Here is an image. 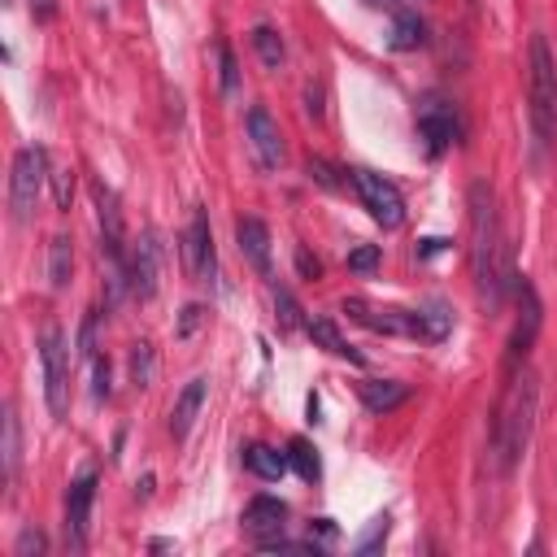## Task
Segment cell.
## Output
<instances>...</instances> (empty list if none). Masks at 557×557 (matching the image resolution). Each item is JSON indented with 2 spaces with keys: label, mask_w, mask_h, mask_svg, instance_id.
I'll return each mask as SVG.
<instances>
[{
  "label": "cell",
  "mask_w": 557,
  "mask_h": 557,
  "mask_svg": "<svg viewBox=\"0 0 557 557\" xmlns=\"http://www.w3.org/2000/svg\"><path fill=\"white\" fill-rule=\"evenodd\" d=\"M48 152L39 144H26L13 152V170H9V209H13V222H30L39 196H44V183H48Z\"/></svg>",
  "instance_id": "obj_5"
},
{
  "label": "cell",
  "mask_w": 557,
  "mask_h": 557,
  "mask_svg": "<svg viewBox=\"0 0 557 557\" xmlns=\"http://www.w3.org/2000/svg\"><path fill=\"white\" fill-rule=\"evenodd\" d=\"M309 531H318V535H322V544H331V540H335V522H331V518H313V522H309Z\"/></svg>",
  "instance_id": "obj_39"
},
{
  "label": "cell",
  "mask_w": 557,
  "mask_h": 557,
  "mask_svg": "<svg viewBox=\"0 0 557 557\" xmlns=\"http://www.w3.org/2000/svg\"><path fill=\"white\" fill-rule=\"evenodd\" d=\"M44 548H48L44 531H35V527H22V535H17V544H13V553H17V557H30V553H44Z\"/></svg>",
  "instance_id": "obj_34"
},
{
  "label": "cell",
  "mask_w": 557,
  "mask_h": 557,
  "mask_svg": "<svg viewBox=\"0 0 557 557\" xmlns=\"http://www.w3.org/2000/svg\"><path fill=\"white\" fill-rule=\"evenodd\" d=\"M305 170H309V178H318L322 187H344L348 178H335V165L331 161H322V157H309L305 161Z\"/></svg>",
  "instance_id": "obj_31"
},
{
  "label": "cell",
  "mask_w": 557,
  "mask_h": 557,
  "mask_svg": "<svg viewBox=\"0 0 557 557\" xmlns=\"http://www.w3.org/2000/svg\"><path fill=\"white\" fill-rule=\"evenodd\" d=\"M409 400V387L400 383V379H366L361 383V405L370 409V413H392L396 405H405Z\"/></svg>",
  "instance_id": "obj_19"
},
{
  "label": "cell",
  "mask_w": 557,
  "mask_h": 557,
  "mask_svg": "<svg viewBox=\"0 0 557 557\" xmlns=\"http://www.w3.org/2000/svg\"><path fill=\"white\" fill-rule=\"evenodd\" d=\"M287 466L305 479V483H318L322 479V461H318V448L305 440V435H296V440H287Z\"/></svg>",
  "instance_id": "obj_23"
},
{
  "label": "cell",
  "mask_w": 557,
  "mask_h": 557,
  "mask_svg": "<svg viewBox=\"0 0 557 557\" xmlns=\"http://www.w3.org/2000/svg\"><path fill=\"white\" fill-rule=\"evenodd\" d=\"M152 379H157V352L148 339H139V344H131V383L152 387Z\"/></svg>",
  "instance_id": "obj_26"
},
{
  "label": "cell",
  "mask_w": 557,
  "mask_h": 557,
  "mask_svg": "<svg viewBox=\"0 0 557 557\" xmlns=\"http://www.w3.org/2000/svg\"><path fill=\"white\" fill-rule=\"evenodd\" d=\"M91 200H96V222H100V248L104 257L113 261V283L126 278V218H122V205H117V191L96 183L91 187Z\"/></svg>",
  "instance_id": "obj_8"
},
{
  "label": "cell",
  "mask_w": 557,
  "mask_h": 557,
  "mask_svg": "<svg viewBox=\"0 0 557 557\" xmlns=\"http://www.w3.org/2000/svg\"><path fill=\"white\" fill-rule=\"evenodd\" d=\"M387 531H392V518L387 513H379V518H370V527H366V535L361 540H352V553H379L383 548V540H387Z\"/></svg>",
  "instance_id": "obj_27"
},
{
  "label": "cell",
  "mask_w": 557,
  "mask_h": 557,
  "mask_svg": "<svg viewBox=\"0 0 557 557\" xmlns=\"http://www.w3.org/2000/svg\"><path fill=\"white\" fill-rule=\"evenodd\" d=\"M235 244H239V252L274 283V270H270V226H265L261 218H239V222H235Z\"/></svg>",
  "instance_id": "obj_15"
},
{
  "label": "cell",
  "mask_w": 557,
  "mask_h": 557,
  "mask_svg": "<svg viewBox=\"0 0 557 557\" xmlns=\"http://www.w3.org/2000/svg\"><path fill=\"white\" fill-rule=\"evenodd\" d=\"M513 296H518V322H513V335H509V348H505V374H518L535 335H540V322H544V305L531 287L527 274H513Z\"/></svg>",
  "instance_id": "obj_7"
},
{
  "label": "cell",
  "mask_w": 557,
  "mask_h": 557,
  "mask_svg": "<svg viewBox=\"0 0 557 557\" xmlns=\"http://www.w3.org/2000/svg\"><path fill=\"white\" fill-rule=\"evenodd\" d=\"M305 113H309V117H322V87H318V83L305 87Z\"/></svg>",
  "instance_id": "obj_36"
},
{
  "label": "cell",
  "mask_w": 557,
  "mask_h": 557,
  "mask_svg": "<svg viewBox=\"0 0 557 557\" xmlns=\"http://www.w3.org/2000/svg\"><path fill=\"white\" fill-rule=\"evenodd\" d=\"M218 83H222V96H235V83H239V65H235V52L231 44H218Z\"/></svg>",
  "instance_id": "obj_28"
},
{
  "label": "cell",
  "mask_w": 557,
  "mask_h": 557,
  "mask_svg": "<svg viewBox=\"0 0 557 557\" xmlns=\"http://www.w3.org/2000/svg\"><path fill=\"white\" fill-rule=\"evenodd\" d=\"M527 117H531V161L540 165L553 148V135H557V65H553V52L544 44V35H531V48H527Z\"/></svg>",
  "instance_id": "obj_2"
},
{
  "label": "cell",
  "mask_w": 557,
  "mask_h": 557,
  "mask_svg": "<svg viewBox=\"0 0 557 557\" xmlns=\"http://www.w3.org/2000/svg\"><path fill=\"white\" fill-rule=\"evenodd\" d=\"M248 144H252L261 170H278L283 165V131H278V122L270 117L265 104L248 109Z\"/></svg>",
  "instance_id": "obj_13"
},
{
  "label": "cell",
  "mask_w": 557,
  "mask_h": 557,
  "mask_svg": "<svg viewBox=\"0 0 557 557\" xmlns=\"http://www.w3.org/2000/svg\"><path fill=\"white\" fill-rule=\"evenodd\" d=\"M252 48H257V57H261L265 70H278V65L287 61V48H283V39H278L274 26H257V30H252Z\"/></svg>",
  "instance_id": "obj_24"
},
{
  "label": "cell",
  "mask_w": 557,
  "mask_h": 557,
  "mask_svg": "<svg viewBox=\"0 0 557 557\" xmlns=\"http://www.w3.org/2000/svg\"><path fill=\"white\" fill-rule=\"evenodd\" d=\"M296 265H300V274H305V278H318V274H322V265H318V257H309L305 248H296Z\"/></svg>",
  "instance_id": "obj_37"
},
{
  "label": "cell",
  "mask_w": 557,
  "mask_h": 557,
  "mask_svg": "<svg viewBox=\"0 0 557 557\" xmlns=\"http://www.w3.org/2000/svg\"><path fill=\"white\" fill-rule=\"evenodd\" d=\"M126 283L139 300H152L157 296V283H161V248H157V235L144 231L126 257Z\"/></svg>",
  "instance_id": "obj_10"
},
{
  "label": "cell",
  "mask_w": 557,
  "mask_h": 557,
  "mask_svg": "<svg viewBox=\"0 0 557 557\" xmlns=\"http://www.w3.org/2000/svg\"><path fill=\"white\" fill-rule=\"evenodd\" d=\"M205 396H209V379H191V383L174 396V409H170V435H174V440H187V435H191Z\"/></svg>",
  "instance_id": "obj_17"
},
{
  "label": "cell",
  "mask_w": 557,
  "mask_h": 557,
  "mask_svg": "<svg viewBox=\"0 0 557 557\" xmlns=\"http://www.w3.org/2000/svg\"><path fill=\"white\" fill-rule=\"evenodd\" d=\"M379 257H383V252H379V244H361V248H352V252H348V270L370 274V270L379 265Z\"/></svg>",
  "instance_id": "obj_30"
},
{
  "label": "cell",
  "mask_w": 557,
  "mask_h": 557,
  "mask_svg": "<svg viewBox=\"0 0 557 557\" xmlns=\"http://www.w3.org/2000/svg\"><path fill=\"white\" fill-rule=\"evenodd\" d=\"M305 335H309L318 348H326L331 357H339V361H348V366H366V357L339 335V326H335L331 318H305Z\"/></svg>",
  "instance_id": "obj_18"
},
{
  "label": "cell",
  "mask_w": 557,
  "mask_h": 557,
  "mask_svg": "<svg viewBox=\"0 0 557 557\" xmlns=\"http://www.w3.org/2000/svg\"><path fill=\"white\" fill-rule=\"evenodd\" d=\"M348 183L357 187L361 205L370 209V218H374L383 231H396V226L405 222V196L396 191L392 178H383V174H374V170H348Z\"/></svg>",
  "instance_id": "obj_9"
},
{
  "label": "cell",
  "mask_w": 557,
  "mask_h": 557,
  "mask_svg": "<svg viewBox=\"0 0 557 557\" xmlns=\"http://www.w3.org/2000/svg\"><path fill=\"white\" fill-rule=\"evenodd\" d=\"M418 135L426 139V152H431V157H444V152L457 144L461 122H457V113H453L448 104H426V109L418 113Z\"/></svg>",
  "instance_id": "obj_14"
},
{
  "label": "cell",
  "mask_w": 557,
  "mask_h": 557,
  "mask_svg": "<svg viewBox=\"0 0 557 557\" xmlns=\"http://www.w3.org/2000/svg\"><path fill=\"white\" fill-rule=\"evenodd\" d=\"M52 13H57V0H30V17L35 22H52Z\"/></svg>",
  "instance_id": "obj_38"
},
{
  "label": "cell",
  "mask_w": 557,
  "mask_h": 557,
  "mask_svg": "<svg viewBox=\"0 0 557 557\" xmlns=\"http://www.w3.org/2000/svg\"><path fill=\"white\" fill-rule=\"evenodd\" d=\"M448 239H422V248H418V257H435L440 248H444Z\"/></svg>",
  "instance_id": "obj_40"
},
{
  "label": "cell",
  "mask_w": 557,
  "mask_h": 557,
  "mask_svg": "<svg viewBox=\"0 0 557 557\" xmlns=\"http://www.w3.org/2000/svg\"><path fill=\"white\" fill-rule=\"evenodd\" d=\"M244 531H252L257 540H265V535H283V522H287V505L278 500V496H252L248 505H244Z\"/></svg>",
  "instance_id": "obj_16"
},
{
  "label": "cell",
  "mask_w": 557,
  "mask_h": 557,
  "mask_svg": "<svg viewBox=\"0 0 557 557\" xmlns=\"http://www.w3.org/2000/svg\"><path fill=\"white\" fill-rule=\"evenodd\" d=\"M339 313H348L352 322H361L374 335H400V339H422L431 344L426 331V309H396V305H370L366 296H344Z\"/></svg>",
  "instance_id": "obj_4"
},
{
  "label": "cell",
  "mask_w": 557,
  "mask_h": 557,
  "mask_svg": "<svg viewBox=\"0 0 557 557\" xmlns=\"http://www.w3.org/2000/svg\"><path fill=\"white\" fill-rule=\"evenodd\" d=\"M52 196H57V209H70V200H74V170H57L52 174Z\"/></svg>",
  "instance_id": "obj_32"
},
{
  "label": "cell",
  "mask_w": 557,
  "mask_h": 557,
  "mask_svg": "<svg viewBox=\"0 0 557 557\" xmlns=\"http://www.w3.org/2000/svg\"><path fill=\"white\" fill-rule=\"evenodd\" d=\"M270 296H274V309H278V322H283V326H305V318H300V305H296V296H292L287 287L270 283Z\"/></svg>",
  "instance_id": "obj_29"
},
{
  "label": "cell",
  "mask_w": 557,
  "mask_h": 557,
  "mask_svg": "<svg viewBox=\"0 0 557 557\" xmlns=\"http://www.w3.org/2000/svg\"><path fill=\"white\" fill-rule=\"evenodd\" d=\"M187 270L196 283H213L218 278V248H213V231H209V213L196 209L191 226H187Z\"/></svg>",
  "instance_id": "obj_12"
},
{
  "label": "cell",
  "mask_w": 557,
  "mask_h": 557,
  "mask_svg": "<svg viewBox=\"0 0 557 557\" xmlns=\"http://www.w3.org/2000/svg\"><path fill=\"white\" fill-rule=\"evenodd\" d=\"M422 44H426V26H422V17L409 13V9H400V13L392 17L387 48H392V52H413V48H422Z\"/></svg>",
  "instance_id": "obj_21"
},
{
  "label": "cell",
  "mask_w": 557,
  "mask_h": 557,
  "mask_svg": "<svg viewBox=\"0 0 557 557\" xmlns=\"http://www.w3.org/2000/svg\"><path fill=\"white\" fill-rule=\"evenodd\" d=\"M91 396L96 400H109V361L100 352L91 357Z\"/></svg>",
  "instance_id": "obj_33"
},
{
  "label": "cell",
  "mask_w": 557,
  "mask_h": 557,
  "mask_svg": "<svg viewBox=\"0 0 557 557\" xmlns=\"http://www.w3.org/2000/svg\"><path fill=\"white\" fill-rule=\"evenodd\" d=\"M200 322H205V305H187V309H183V318H178V339H187Z\"/></svg>",
  "instance_id": "obj_35"
},
{
  "label": "cell",
  "mask_w": 557,
  "mask_h": 557,
  "mask_svg": "<svg viewBox=\"0 0 557 557\" xmlns=\"http://www.w3.org/2000/svg\"><path fill=\"white\" fill-rule=\"evenodd\" d=\"M244 466L257 474V479H283L292 466H287V453L270 448V444H244Z\"/></svg>",
  "instance_id": "obj_20"
},
{
  "label": "cell",
  "mask_w": 557,
  "mask_h": 557,
  "mask_svg": "<svg viewBox=\"0 0 557 557\" xmlns=\"http://www.w3.org/2000/svg\"><path fill=\"white\" fill-rule=\"evenodd\" d=\"M91 500H96V470L83 466L78 479H74L70 492H65V544H70V548H83V544H87V513H91Z\"/></svg>",
  "instance_id": "obj_11"
},
{
  "label": "cell",
  "mask_w": 557,
  "mask_h": 557,
  "mask_svg": "<svg viewBox=\"0 0 557 557\" xmlns=\"http://www.w3.org/2000/svg\"><path fill=\"white\" fill-rule=\"evenodd\" d=\"M39 361H44V400L52 418L70 413V344L61 326H44L39 335Z\"/></svg>",
  "instance_id": "obj_6"
},
{
  "label": "cell",
  "mask_w": 557,
  "mask_h": 557,
  "mask_svg": "<svg viewBox=\"0 0 557 557\" xmlns=\"http://www.w3.org/2000/svg\"><path fill=\"white\" fill-rule=\"evenodd\" d=\"M470 265H474V287L487 313H496L505 305V287H513L509 278V261H505V239H500V213H496V191L474 178L470 183Z\"/></svg>",
  "instance_id": "obj_1"
},
{
  "label": "cell",
  "mask_w": 557,
  "mask_h": 557,
  "mask_svg": "<svg viewBox=\"0 0 557 557\" xmlns=\"http://www.w3.org/2000/svg\"><path fill=\"white\" fill-rule=\"evenodd\" d=\"M535 405H540L535 374L531 370L509 374V392L500 400V418H496V435H492L496 461H500L505 474L527 457V444H531V431H535Z\"/></svg>",
  "instance_id": "obj_3"
},
{
  "label": "cell",
  "mask_w": 557,
  "mask_h": 557,
  "mask_svg": "<svg viewBox=\"0 0 557 557\" xmlns=\"http://www.w3.org/2000/svg\"><path fill=\"white\" fill-rule=\"evenodd\" d=\"M17 461H22L17 413H13V405H4V487H13V479H17Z\"/></svg>",
  "instance_id": "obj_25"
},
{
  "label": "cell",
  "mask_w": 557,
  "mask_h": 557,
  "mask_svg": "<svg viewBox=\"0 0 557 557\" xmlns=\"http://www.w3.org/2000/svg\"><path fill=\"white\" fill-rule=\"evenodd\" d=\"M70 274H74V244H70V235H52V244H48V287L65 292Z\"/></svg>",
  "instance_id": "obj_22"
}]
</instances>
